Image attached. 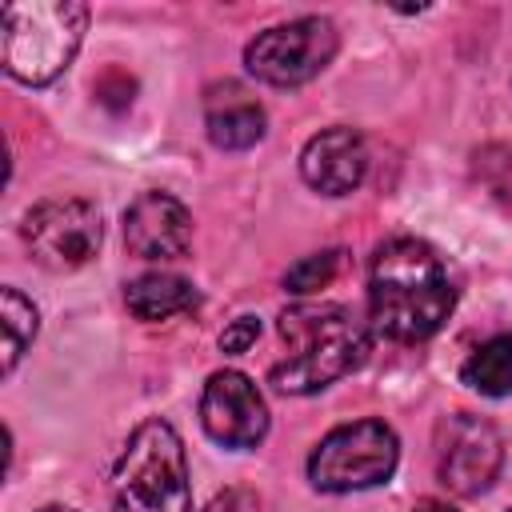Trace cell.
<instances>
[{"mask_svg": "<svg viewBox=\"0 0 512 512\" xmlns=\"http://www.w3.org/2000/svg\"><path fill=\"white\" fill-rule=\"evenodd\" d=\"M456 308V284L436 248L412 236L384 240L368 264V328L396 340L420 344L440 332Z\"/></svg>", "mask_w": 512, "mask_h": 512, "instance_id": "6da1fadb", "label": "cell"}, {"mask_svg": "<svg viewBox=\"0 0 512 512\" xmlns=\"http://www.w3.org/2000/svg\"><path fill=\"white\" fill-rule=\"evenodd\" d=\"M280 340L284 356L272 364L268 380L288 396H308L368 360L372 328L340 304H292L280 312Z\"/></svg>", "mask_w": 512, "mask_h": 512, "instance_id": "7a4b0ae2", "label": "cell"}, {"mask_svg": "<svg viewBox=\"0 0 512 512\" xmlns=\"http://www.w3.org/2000/svg\"><path fill=\"white\" fill-rule=\"evenodd\" d=\"M88 8L80 0H20L0 12L4 72L20 84H52L80 52Z\"/></svg>", "mask_w": 512, "mask_h": 512, "instance_id": "3957f363", "label": "cell"}, {"mask_svg": "<svg viewBox=\"0 0 512 512\" xmlns=\"http://www.w3.org/2000/svg\"><path fill=\"white\" fill-rule=\"evenodd\" d=\"M116 512H192L188 460L168 420H144L112 468Z\"/></svg>", "mask_w": 512, "mask_h": 512, "instance_id": "277c9868", "label": "cell"}, {"mask_svg": "<svg viewBox=\"0 0 512 512\" xmlns=\"http://www.w3.org/2000/svg\"><path fill=\"white\" fill-rule=\"evenodd\" d=\"M400 444L384 420H352L332 428L308 456V480L320 492H364L396 472Z\"/></svg>", "mask_w": 512, "mask_h": 512, "instance_id": "5b68a950", "label": "cell"}, {"mask_svg": "<svg viewBox=\"0 0 512 512\" xmlns=\"http://www.w3.org/2000/svg\"><path fill=\"white\" fill-rule=\"evenodd\" d=\"M340 48L336 24L324 16H300L276 28H264L248 48L244 64L256 80L276 84V88H296L312 76H320Z\"/></svg>", "mask_w": 512, "mask_h": 512, "instance_id": "8992f818", "label": "cell"}, {"mask_svg": "<svg viewBox=\"0 0 512 512\" xmlns=\"http://www.w3.org/2000/svg\"><path fill=\"white\" fill-rule=\"evenodd\" d=\"M104 224L100 208L80 196H56L24 216V244L48 272H72L100 252Z\"/></svg>", "mask_w": 512, "mask_h": 512, "instance_id": "52a82bcc", "label": "cell"}, {"mask_svg": "<svg viewBox=\"0 0 512 512\" xmlns=\"http://www.w3.org/2000/svg\"><path fill=\"white\" fill-rule=\"evenodd\" d=\"M500 460H504V448H500V436L488 420H480L472 412H456L440 424L436 472H440V484L448 492L480 496L500 476Z\"/></svg>", "mask_w": 512, "mask_h": 512, "instance_id": "ba28073f", "label": "cell"}, {"mask_svg": "<svg viewBox=\"0 0 512 512\" xmlns=\"http://www.w3.org/2000/svg\"><path fill=\"white\" fill-rule=\"evenodd\" d=\"M200 424L224 448H256L268 432V408L260 388L236 368L212 372L200 392Z\"/></svg>", "mask_w": 512, "mask_h": 512, "instance_id": "9c48e42d", "label": "cell"}, {"mask_svg": "<svg viewBox=\"0 0 512 512\" xmlns=\"http://www.w3.org/2000/svg\"><path fill=\"white\" fill-rule=\"evenodd\" d=\"M124 244L140 260H176L192 244V212L168 192H144L124 212Z\"/></svg>", "mask_w": 512, "mask_h": 512, "instance_id": "30bf717a", "label": "cell"}, {"mask_svg": "<svg viewBox=\"0 0 512 512\" xmlns=\"http://www.w3.org/2000/svg\"><path fill=\"white\" fill-rule=\"evenodd\" d=\"M368 172V148H364V136L336 124V128H324L316 132L304 152H300V176L308 188L324 192V196H348L360 188Z\"/></svg>", "mask_w": 512, "mask_h": 512, "instance_id": "8fae6325", "label": "cell"}, {"mask_svg": "<svg viewBox=\"0 0 512 512\" xmlns=\"http://www.w3.org/2000/svg\"><path fill=\"white\" fill-rule=\"evenodd\" d=\"M204 128L216 148L244 152L264 136V108L248 88H240L236 80H224V84H212L204 96Z\"/></svg>", "mask_w": 512, "mask_h": 512, "instance_id": "7c38bea8", "label": "cell"}, {"mask_svg": "<svg viewBox=\"0 0 512 512\" xmlns=\"http://www.w3.org/2000/svg\"><path fill=\"white\" fill-rule=\"evenodd\" d=\"M124 304L136 320H168L180 312H192L200 304L196 288L184 276L172 272H144L124 288Z\"/></svg>", "mask_w": 512, "mask_h": 512, "instance_id": "4fadbf2b", "label": "cell"}, {"mask_svg": "<svg viewBox=\"0 0 512 512\" xmlns=\"http://www.w3.org/2000/svg\"><path fill=\"white\" fill-rule=\"evenodd\" d=\"M460 380L480 396H508L512 392V332L484 340L460 368Z\"/></svg>", "mask_w": 512, "mask_h": 512, "instance_id": "5bb4252c", "label": "cell"}, {"mask_svg": "<svg viewBox=\"0 0 512 512\" xmlns=\"http://www.w3.org/2000/svg\"><path fill=\"white\" fill-rule=\"evenodd\" d=\"M0 328H4V372H12L40 328L36 304L20 288H0Z\"/></svg>", "mask_w": 512, "mask_h": 512, "instance_id": "9a60e30c", "label": "cell"}, {"mask_svg": "<svg viewBox=\"0 0 512 512\" xmlns=\"http://www.w3.org/2000/svg\"><path fill=\"white\" fill-rule=\"evenodd\" d=\"M340 248H328V252H312V256H300L288 272H284V288L296 292V296H308V292H320L336 280L340 272Z\"/></svg>", "mask_w": 512, "mask_h": 512, "instance_id": "2e32d148", "label": "cell"}, {"mask_svg": "<svg viewBox=\"0 0 512 512\" xmlns=\"http://www.w3.org/2000/svg\"><path fill=\"white\" fill-rule=\"evenodd\" d=\"M256 336H260V320L256 316H240V320H232L224 332H220V348L224 352H248L252 344H256Z\"/></svg>", "mask_w": 512, "mask_h": 512, "instance_id": "e0dca14e", "label": "cell"}, {"mask_svg": "<svg viewBox=\"0 0 512 512\" xmlns=\"http://www.w3.org/2000/svg\"><path fill=\"white\" fill-rule=\"evenodd\" d=\"M204 512H260V496L252 488H224L204 504Z\"/></svg>", "mask_w": 512, "mask_h": 512, "instance_id": "ac0fdd59", "label": "cell"}, {"mask_svg": "<svg viewBox=\"0 0 512 512\" xmlns=\"http://www.w3.org/2000/svg\"><path fill=\"white\" fill-rule=\"evenodd\" d=\"M412 512H456L452 504H444V500H420Z\"/></svg>", "mask_w": 512, "mask_h": 512, "instance_id": "d6986e66", "label": "cell"}, {"mask_svg": "<svg viewBox=\"0 0 512 512\" xmlns=\"http://www.w3.org/2000/svg\"><path fill=\"white\" fill-rule=\"evenodd\" d=\"M40 512H72V508H60V504H52V508H40Z\"/></svg>", "mask_w": 512, "mask_h": 512, "instance_id": "ffe728a7", "label": "cell"}]
</instances>
